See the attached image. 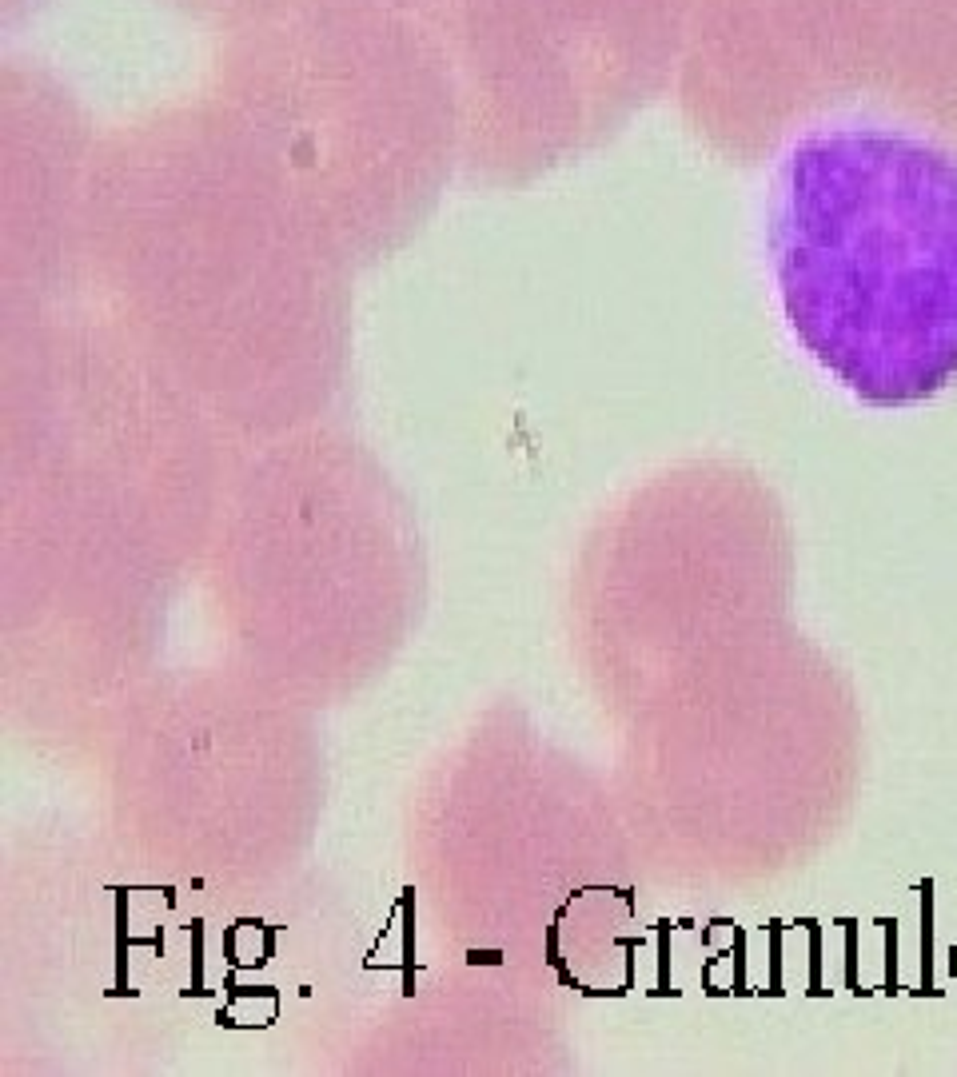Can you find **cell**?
<instances>
[{"mask_svg":"<svg viewBox=\"0 0 957 1077\" xmlns=\"http://www.w3.org/2000/svg\"><path fill=\"white\" fill-rule=\"evenodd\" d=\"M770 248L802 348L874 407L957 379V156L882 124L810 132L774 184Z\"/></svg>","mask_w":957,"mask_h":1077,"instance_id":"obj_1","label":"cell"}]
</instances>
